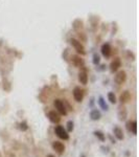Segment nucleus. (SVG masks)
Here are the masks:
<instances>
[{"instance_id":"obj_1","label":"nucleus","mask_w":139,"mask_h":157,"mask_svg":"<svg viewBox=\"0 0 139 157\" xmlns=\"http://www.w3.org/2000/svg\"><path fill=\"white\" fill-rule=\"evenodd\" d=\"M55 133L60 139H63V141H68L69 139L68 132L66 131V129L63 126H57L55 128Z\"/></svg>"},{"instance_id":"obj_2","label":"nucleus","mask_w":139,"mask_h":157,"mask_svg":"<svg viewBox=\"0 0 139 157\" xmlns=\"http://www.w3.org/2000/svg\"><path fill=\"white\" fill-rule=\"evenodd\" d=\"M53 104H55V107L59 114H61V115H67V109H66L65 105H64V103L61 99H55Z\"/></svg>"},{"instance_id":"obj_3","label":"nucleus","mask_w":139,"mask_h":157,"mask_svg":"<svg viewBox=\"0 0 139 157\" xmlns=\"http://www.w3.org/2000/svg\"><path fill=\"white\" fill-rule=\"evenodd\" d=\"M52 149L55 150L59 155H62L63 153L65 152L66 147L65 145L63 143H61V141H53V143H52Z\"/></svg>"},{"instance_id":"obj_4","label":"nucleus","mask_w":139,"mask_h":157,"mask_svg":"<svg viewBox=\"0 0 139 157\" xmlns=\"http://www.w3.org/2000/svg\"><path fill=\"white\" fill-rule=\"evenodd\" d=\"M127 129L130 133H132L133 135L137 134V121H129L127 123Z\"/></svg>"},{"instance_id":"obj_5","label":"nucleus","mask_w":139,"mask_h":157,"mask_svg":"<svg viewBox=\"0 0 139 157\" xmlns=\"http://www.w3.org/2000/svg\"><path fill=\"white\" fill-rule=\"evenodd\" d=\"M48 119L49 121L53 123V124H59L61 121V117H60V114L55 111H50L48 112Z\"/></svg>"},{"instance_id":"obj_6","label":"nucleus","mask_w":139,"mask_h":157,"mask_svg":"<svg viewBox=\"0 0 139 157\" xmlns=\"http://www.w3.org/2000/svg\"><path fill=\"white\" fill-rule=\"evenodd\" d=\"M73 97L77 103L82 102L83 97H84V92H83L82 89L79 88V87H75L73 89Z\"/></svg>"},{"instance_id":"obj_7","label":"nucleus","mask_w":139,"mask_h":157,"mask_svg":"<svg viewBox=\"0 0 139 157\" xmlns=\"http://www.w3.org/2000/svg\"><path fill=\"white\" fill-rule=\"evenodd\" d=\"M113 134H114V136L118 141H123V138H125V134H123V129L120 127H118V126H115L113 128Z\"/></svg>"},{"instance_id":"obj_8","label":"nucleus","mask_w":139,"mask_h":157,"mask_svg":"<svg viewBox=\"0 0 139 157\" xmlns=\"http://www.w3.org/2000/svg\"><path fill=\"white\" fill-rule=\"evenodd\" d=\"M71 44L73 45V47L75 48V50H77V52L82 53V55H84V53H85L84 46H83V45L81 44V43H79V41H77L75 39H72V40H71Z\"/></svg>"},{"instance_id":"obj_9","label":"nucleus","mask_w":139,"mask_h":157,"mask_svg":"<svg viewBox=\"0 0 139 157\" xmlns=\"http://www.w3.org/2000/svg\"><path fill=\"white\" fill-rule=\"evenodd\" d=\"M125 79H127V75H125V71H119L115 75V82L117 83L118 85H121L123 83H125Z\"/></svg>"},{"instance_id":"obj_10","label":"nucleus","mask_w":139,"mask_h":157,"mask_svg":"<svg viewBox=\"0 0 139 157\" xmlns=\"http://www.w3.org/2000/svg\"><path fill=\"white\" fill-rule=\"evenodd\" d=\"M101 117V113L99 110H97V109H93V110H91L90 112V119H92V121H98V119Z\"/></svg>"},{"instance_id":"obj_11","label":"nucleus","mask_w":139,"mask_h":157,"mask_svg":"<svg viewBox=\"0 0 139 157\" xmlns=\"http://www.w3.org/2000/svg\"><path fill=\"white\" fill-rule=\"evenodd\" d=\"M79 81L81 82V84H83V85H86L88 83V75L87 73L85 71H81L79 75Z\"/></svg>"},{"instance_id":"obj_12","label":"nucleus","mask_w":139,"mask_h":157,"mask_svg":"<svg viewBox=\"0 0 139 157\" xmlns=\"http://www.w3.org/2000/svg\"><path fill=\"white\" fill-rule=\"evenodd\" d=\"M130 99H131V94H130L129 91H125L120 95V102L121 103H128Z\"/></svg>"},{"instance_id":"obj_13","label":"nucleus","mask_w":139,"mask_h":157,"mask_svg":"<svg viewBox=\"0 0 139 157\" xmlns=\"http://www.w3.org/2000/svg\"><path fill=\"white\" fill-rule=\"evenodd\" d=\"M120 65H121V62H120L119 59H115V60L111 63V70L112 71H116V70L120 67Z\"/></svg>"},{"instance_id":"obj_14","label":"nucleus","mask_w":139,"mask_h":157,"mask_svg":"<svg viewBox=\"0 0 139 157\" xmlns=\"http://www.w3.org/2000/svg\"><path fill=\"white\" fill-rule=\"evenodd\" d=\"M101 52L105 57H109L110 53H111V48H110L109 44H104L101 47Z\"/></svg>"},{"instance_id":"obj_15","label":"nucleus","mask_w":139,"mask_h":157,"mask_svg":"<svg viewBox=\"0 0 139 157\" xmlns=\"http://www.w3.org/2000/svg\"><path fill=\"white\" fill-rule=\"evenodd\" d=\"M93 134L95 135V137L97 138L98 141H103V143L106 141V135L101 132V131H94V133H93Z\"/></svg>"},{"instance_id":"obj_16","label":"nucleus","mask_w":139,"mask_h":157,"mask_svg":"<svg viewBox=\"0 0 139 157\" xmlns=\"http://www.w3.org/2000/svg\"><path fill=\"white\" fill-rule=\"evenodd\" d=\"M98 104H99V106H101V108L103 110H105V111L109 110V107H108V105L106 104V101L104 99V97H101L98 99Z\"/></svg>"},{"instance_id":"obj_17","label":"nucleus","mask_w":139,"mask_h":157,"mask_svg":"<svg viewBox=\"0 0 139 157\" xmlns=\"http://www.w3.org/2000/svg\"><path fill=\"white\" fill-rule=\"evenodd\" d=\"M74 129V124H73V121H67V124H66V131L67 132H72Z\"/></svg>"},{"instance_id":"obj_18","label":"nucleus","mask_w":139,"mask_h":157,"mask_svg":"<svg viewBox=\"0 0 139 157\" xmlns=\"http://www.w3.org/2000/svg\"><path fill=\"white\" fill-rule=\"evenodd\" d=\"M108 99L111 104H115L116 103V97H115L114 92H109L108 93Z\"/></svg>"},{"instance_id":"obj_19","label":"nucleus","mask_w":139,"mask_h":157,"mask_svg":"<svg viewBox=\"0 0 139 157\" xmlns=\"http://www.w3.org/2000/svg\"><path fill=\"white\" fill-rule=\"evenodd\" d=\"M118 116H119V119L120 121H123V119H125V117H127V111L123 109V111L120 110L119 111V114H118Z\"/></svg>"},{"instance_id":"obj_20","label":"nucleus","mask_w":139,"mask_h":157,"mask_svg":"<svg viewBox=\"0 0 139 157\" xmlns=\"http://www.w3.org/2000/svg\"><path fill=\"white\" fill-rule=\"evenodd\" d=\"M19 128H20V130H21V131H26V130H28V126H27V124H26L25 121H22V123H20Z\"/></svg>"},{"instance_id":"obj_21","label":"nucleus","mask_w":139,"mask_h":157,"mask_svg":"<svg viewBox=\"0 0 139 157\" xmlns=\"http://www.w3.org/2000/svg\"><path fill=\"white\" fill-rule=\"evenodd\" d=\"M72 60H73V63H74V65H75V66H79V65L82 64V60H81L79 57H77V56H75V57H73V59H72Z\"/></svg>"},{"instance_id":"obj_22","label":"nucleus","mask_w":139,"mask_h":157,"mask_svg":"<svg viewBox=\"0 0 139 157\" xmlns=\"http://www.w3.org/2000/svg\"><path fill=\"white\" fill-rule=\"evenodd\" d=\"M94 64H97L99 62V58H98V56H94V60H93Z\"/></svg>"},{"instance_id":"obj_23","label":"nucleus","mask_w":139,"mask_h":157,"mask_svg":"<svg viewBox=\"0 0 139 157\" xmlns=\"http://www.w3.org/2000/svg\"><path fill=\"white\" fill-rule=\"evenodd\" d=\"M47 157H55V156H53L52 154H48V155H47Z\"/></svg>"},{"instance_id":"obj_24","label":"nucleus","mask_w":139,"mask_h":157,"mask_svg":"<svg viewBox=\"0 0 139 157\" xmlns=\"http://www.w3.org/2000/svg\"><path fill=\"white\" fill-rule=\"evenodd\" d=\"M79 157H86V156H85V155H84V154H83V155H82V156H79Z\"/></svg>"}]
</instances>
